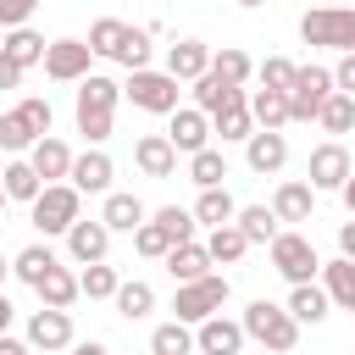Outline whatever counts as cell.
Here are the masks:
<instances>
[{"mask_svg": "<svg viewBox=\"0 0 355 355\" xmlns=\"http://www.w3.org/2000/svg\"><path fill=\"white\" fill-rule=\"evenodd\" d=\"M28 344L44 349V355L72 349V311H50V305H39V311L28 316Z\"/></svg>", "mask_w": 355, "mask_h": 355, "instance_id": "cell-14", "label": "cell"}, {"mask_svg": "<svg viewBox=\"0 0 355 355\" xmlns=\"http://www.w3.org/2000/svg\"><path fill=\"white\" fill-rule=\"evenodd\" d=\"M72 355H111V349H105V344H94V338H89V344H72Z\"/></svg>", "mask_w": 355, "mask_h": 355, "instance_id": "cell-53", "label": "cell"}, {"mask_svg": "<svg viewBox=\"0 0 355 355\" xmlns=\"http://www.w3.org/2000/svg\"><path fill=\"white\" fill-rule=\"evenodd\" d=\"M6 277H11V261H6V255H0V288H6Z\"/></svg>", "mask_w": 355, "mask_h": 355, "instance_id": "cell-55", "label": "cell"}, {"mask_svg": "<svg viewBox=\"0 0 355 355\" xmlns=\"http://www.w3.org/2000/svg\"><path fill=\"white\" fill-rule=\"evenodd\" d=\"M28 216H33V227L44 233V239H67V227L83 216V194L72 189V183H44V194L28 205Z\"/></svg>", "mask_w": 355, "mask_h": 355, "instance_id": "cell-6", "label": "cell"}, {"mask_svg": "<svg viewBox=\"0 0 355 355\" xmlns=\"http://www.w3.org/2000/svg\"><path fill=\"white\" fill-rule=\"evenodd\" d=\"M122 94H128L139 111H150V116H172V111L183 105V83H178L172 72H155V67H144V72H128Z\"/></svg>", "mask_w": 355, "mask_h": 355, "instance_id": "cell-5", "label": "cell"}, {"mask_svg": "<svg viewBox=\"0 0 355 355\" xmlns=\"http://www.w3.org/2000/svg\"><path fill=\"white\" fill-rule=\"evenodd\" d=\"M28 161H33V172L44 178V183H67L72 178V150H67V139H55V133H44L33 150H28Z\"/></svg>", "mask_w": 355, "mask_h": 355, "instance_id": "cell-19", "label": "cell"}, {"mask_svg": "<svg viewBox=\"0 0 355 355\" xmlns=\"http://www.w3.org/2000/svg\"><path fill=\"white\" fill-rule=\"evenodd\" d=\"M0 355H33V344H28V338H11V333H0Z\"/></svg>", "mask_w": 355, "mask_h": 355, "instance_id": "cell-51", "label": "cell"}, {"mask_svg": "<svg viewBox=\"0 0 355 355\" xmlns=\"http://www.w3.org/2000/svg\"><path fill=\"white\" fill-rule=\"evenodd\" d=\"M244 161H250V172L272 178V172H283V161H288V139L272 133V128H255V133L244 139Z\"/></svg>", "mask_w": 355, "mask_h": 355, "instance_id": "cell-16", "label": "cell"}, {"mask_svg": "<svg viewBox=\"0 0 355 355\" xmlns=\"http://www.w3.org/2000/svg\"><path fill=\"white\" fill-rule=\"evenodd\" d=\"M189 178H194L200 189H222V178H227V155H222V150H200V155H189Z\"/></svg>", "mask_w": 355, "mask_h": 355, "instance_id": "cell-40", "label": "cell"}, {"mask_svg": "<svg viewBox=\"0 0 355 355\" xmlns=\"http://www.w3.org/2000/svg\"><path fill=\"white\" fill-rule=\"evenodd\" d=\"M50 100L44 94H28V100H17L6 116H0V150H11V155H22V150H33L44 133H50Z\"/></svg>", "mask_w": 355, "mask_h": 355, "instance_id": "cell-3", "label": "cell"}, {"mask_svg": "<svg viewBox=\"0 0 355 355\" xmlns=\"http://www.w3.org/2000/svg\"><path fill=\"white\" fill-rule=\"evenodd\" d=\"M100 222H105L111 233H139V227L150 222V211H144V200H139V194L111 189V194H105V205H100Z\"/></svg>", "mask_w": 355, "mask_h": 355, "instance_id": "cell-23", "label": "cell"}, {"mask_svg": "<svg viewBox=\"0 0 355 355\" xmlns=\"http://www.w3.org/2000/svg\"><path fill=\"white\" fill-rule=\"evenodd\" d=\"M250 344V333H244V322H227V316H211V322H200L194 327V349L200 355H239Z\"/></svg>", "mask_w": 355, "mask_h": 355, "instance_id": "cell-15", "label": "cell"}, {"mask_svg": "<svg viewBox=\"0 0 355 355\" xmlns=\"http://www.w3.org/2000/svg\"><path fill=\"white\" fill-rule=\"evenodd\" d=\"M349 150L338 144V139H327V144H316L311 150V166H305V183L316 189V194H338L344 183H349Z\"/></svg>", "mask_w": 355, "mask_h": 355, "instance_id": "cell-10", "label": "cell"}, {"mask_svg": "<svg viewBox=\"0 0 355 355\" xmlns=\"http://www.w3.org/2000/svg\"><path fill=\"white\" fill-rule=\"evenodd\" d=\"M239 322H244V333H250L261 349H272V355H288V349L300 344V322L288 316V305H272V300H250Z\"/></svg>", "mask_w": 355, "mask_h": 355, "instance_id": "cell-2", "label": "cell"}, {"mask_svg": "<svg viewBox=\"0 0 355 355\" xmlns=\"http://www.w3.org/2000/svg\"><path fill=\"white\" fill-rule=\"evenodd\" d=\"M250 100V89H233V83H222L216 72H205V78H194V105L216 122L222 111H233V105H244Z\"/></svg>", "mask_w": 355, "mask_h": 355, "instance_id": "cell-20", "label": "cell"}, {"mask_svg": "<svg viewBox=\"0 0 355 355\" xmlns=\"http://www.w3.org/2000/svg\"><path fill=\"white\" fill-rule=\"evenodd\" d=\"M205 250H211V261H216V266H233V261H244L250 239L239 233V222H227V227H211V233H205Z\"/></svg>", "mask_w": 355, "mask_h": 355, "instance_id": "cell-35", "label": "cell"}, {"mask_svg": "<svg viewBox=\"0 0 355 355\" xmlns=\"http://www.w3.org/2000/svg\"><path fill=\"white\" fill-rule=\"evenodd\" d=\"M128 28H133V22H122V17H100V22H89V50L105 55V61H116L122 44H128Z\"/></svg>", "mask_w": 355, "mask_h": 355, "instance_id": "cell-30", "label": "cell"}, {"mask_svg": "<svg viewBox=\"0 0 355 355\" xmlns=\"http://www.w3.org/2000/svg\"><path fill=\"white\" fill-rule=\"evenodd\" d=\"M239 6H266V0H239Z\"/></svg>", "mask_w": 355, "mask_h": 355, "instance_id": "cell-56", "label": "cell"}, {"mask_svg": "<svg viewBox=\"0 0 355 355\" xmlns=\"http://www.w3.org/2000/svg\"><path fill=\"white\" fill-rule=\"evenodd\" d=\"M272 266L288 277V288L294 283H316V272H322V255H316V244L305 239V233H277L272 239Z\"/></svg>", "mask_w": 355, "mask_h": 355, "instance_id": "cell-9", "label": "cell"}, {"mask_svg": "<svg viewBox=\"0 0 355 355\" xmlns=\"http://www.w3.org/2000/svg\"><path fill=\"white\" fill-rule=\"evenodd\" d=\"M233 222H239V233H244L250 244H266V250H272V239L283 233L272 205H239V216H233Z\"/></svg>", "mask_w": 355, "mask_h": 355, "instance_id": "cell-28", "label": "cell"}, {"mask_svg": "<svg viewBox=\"0 0 355 355\" xmlns=\"http://www.w3.org/2000/svg\"><path fill=\"white\" fill-rule=\"evenodd\" d=\"M150 222H161L172 244H189V239L200 233V222H194V211H183V205H161V211H155Z\"/></svg>", "mask_w": 355, "mask_h": 355, "instance_id": "cell-43", "label": "cell"}, {"mask_svg": "<svg viewBox=\"0 0 355 355\" xmlns=\"http://www.w3.org/2000/svg\"><path fill=\"white\" fill-rule=\"evenodd\" d=\"M333 83H338L344 94H355V50H349V55H338V67H333Z\"/></svg>", "mask_w": 355, "mask_h": 355, "instance_id": "cell-48", "label": "cell"}, {"mask_svg": "<svg viewBox=\"0 0 355 355\" xmlns=\"http://www.w3.org/2000/svg\"><path fill=\"white\" fill-rule=\"evenodd\" d=\"M133 166H139L144 178H172V172H178L172 139H166V133H144V139L133 144Z\"/></svg>", "mask_w": 355, "mask_h": 355, "instance_id": "cell-21", "label": "cell"}, {"mask_svg": "<svg viewBox=\"0 0 355 355\" xmlns=\"http://www.w3.org/2000/svg\"><path fill=\"white\" fill-rule=\"evenodd\" d=\"M300 39L316 44V50H338L349 55L355 50V6H316L300 17Z\"/></svg>", "mask_w": 355, "mask_h": 355, "instance_id": "cell-4", "label": "cell"}, {"mask_svg": "<svg viewBox=\"0 0 355 355\" xmlns=\"http://www.w3.org/2000/svg\"><path fill=\"white\" fill-rule=\"evenodd\" d=\"M272 211H277V222H311V211H316V189H311L305 178H283L277 194H272Z\"/></svg>", "mask_w": 355, "mask_h": 355, "instance_id": "cell-22", "label": "cell"}, {"mask_svg": "<svg viewBox=\"0 0 355 355\" xmlns=\"http://www.w3.org/2000/svg\"><path fill=\"white\" fill-rule=\"evenodd\" d=\"M211 128L222 133V144H244V139L255 133V116H250V100H244V105H233V111H222V116H216Z\"/></svg>", "mask_w": 355, "mask_h": 355, "instance_id": "cell-42", "label": "cell"}, {"mask_svg": "<svg viewBox=\"0 0 355 355\" xmlns=\"http://www.w3.org/2000/svg\"><path fill=\"white\" fill-rule=\"evenodd\" d=\"M294 72H300V67H294L288 55H266V61L255 67V78H261V89H283V94L294 89Z\"/></svg>", "mask_w": 355, "mask_h": 355, "instance_id": "cell-44", "label": "cell"}, {"mask_svg": "<svg viewBox=\"0 0 355 355\" xmlns=\"http://www.w3.org/2000/svg\"><path fill=\"white\" fill-rule=\"evenodd\" d=\"M338 194H344V205H349V216H355V172H349V183H344Z\"/></svg>", "mask_w": 355, "mask_h": 355, "instance_id": "cell-54", "label": "cell"}, {"mask_svg": "<svg viewBox=\"0 0 355 355\" xmlns=\"http://www.w3.org/2000/svg\"><path fill=\"white\" fill-rule=\"evenodd\" d=\"M89 61H94L89 39H50V50H44V78H55V83H83V78H89Z\"/></svg>", "mask_w": 355, "mask_h": 355, "instance_id": "cell-11", "label": "cell"}, {"mask_svg": "<svg viewBox=\"0 0 355 355\" xmlns=\"http://www.w3.org/2000/svg\"><path fill=\"white\" fill-rule=\"evenodd\" d=\"M327 133H349L355 128V94H344V89H333V100L322 105V116H316Z\"/></svg>", "mask_w": 355, "mask_h": 355, "instance_id": "cell-41", "label": "cell"}, {"mask_svg": "<svg viewBox=\"0 0 355 355\" xmlns=\"http://www.w3.org/2000/svg\"><path fill=\"white\" fill-rule=\"evenodd\" d=\"M250 116H255V128L283 133V122H288V94H283V89H250Z\"/></svg>", "mask_w": 355, "mask_h": 355, "instance_id": "cell-27", "label": "cell"}, {"mask_svg": "<svg viewBox=\"0 0 355 355\" xmlns=\"http://www.w3.org/2000/svg\"><path fill=\"white\" fill-rule=\"evenodd\" d=\"M116 100H122V83H116V78H105V72H89V78L78 83V100H72V122H78V133H83L94 150L111 139V122H116Z\"/></svg>", "mask_w": 355, "mask_h": 355, "instance_id": "cell-1", "label": "cell"}, {"mask_svg": "<svg viewBox=\"0 0 355 355\" xmlns=\"http://www.w3.org/2000/svg\"><path fill=\"white\" fill-rule=\"evenodd\" d=\"M166 72H172L178 83L205 78V72H211V44H205V39H178V44H166Z\"/></svg>", "mask_w": 355, "mask_h": 355, "instance_id": "cell-18", "label": "cell"}, {"mask_svg": "<svg viewBox=\"0 0 355 355\" xmlns=\"http://www.w3.org/2000/svg\"><path fill=\"white\" fill-rule=\"evenodd\" d=\"M349 316H355V311H349Z\"/></svg>", "mask_w": 355, "mask_h": 355, "instance_id": "cell-58", "label": "cell"}, {"mask_svg": "<svg viewBox=\"0 0 355 355\" xmlns=\"http://www.w3.org/2000/svg\"><path fill=\"white\" fill-rule=\"evenodd\" d=\"M211 72H216L222 83H233V89H244L255 67H250V55H244L239 44H222V50H211Z\"/></svg>", "mask_w": 355, "mask_h": 355, "instance_id": "cell-36", "label": "cell"}, {"mask_svg": "<svg viewBox=\"0 0 355 355\" xmlns=\"http://www.w3.org/2000/svg\"><path fill=\"white\" fill-rule=\"evenodd\" d=\"M133 250H139L144 261H166V250H172V239H166V227H161V222H144V227L133 233Z\"/></svg>", "mask_w": 355, "mask_h": 355, "instance_id": "cell-45", "label": "cell"}, {"mask_svg": "<svg viewBox=\"0 0 355 355\" xmlns=\"http://www.w3.org/2000/svg\"><path fill=\"white\" fill-rule=\"evenodd\" d=\"M111 305H116L128 322H139V316H150V311H155V288H150L144 277H133V283H122V288H116V300H111Z\"/></svg>", "mask_w": 355, "mask_h": 355, "instance_id": "cell-37", "label": "cell"}, {"mask_svg": "<svg viewBox=\"0 0 355 355\" xmlns=\"http://www.w3.org/2000/svg\"><path fill=\"white\" fill-rule=\"evenodd\" d=\"M105 250H111V227H105L100 216H78V222L67 227V255H72L78 266L105 261Z\"/></svg>", "mask_w": 355, "mask_h": 355, "instance_id": "cell-13", "label": "cell"}, {"mask_svg": "<svg viewBox=\"0 0 355 355\" xmlns=\"http://www.w3.org/2000/svg\"><path fill=\"white\" fill-rule=\"evenodd\" d=\"M211 250H205V239H189V244H172L166 250V272L178 277V283H200V277H211Z\"/></svg>", "mask_w": 355, "mask_h": 355, "instance_id": "cell-24", "label": "cell"}, {"mask_svg": "<svg viewBox=\"0 0 355 355\" xmlns=\"http://www.w3.org/2000/svg\"><path fill=\"white\" fill-rule=\"evenodd\" d=\"M78 288H83L89 300H116V288H122V277H116V266H105V261H94V266H83V272H78Z\"/></svg>", "mask_w": 355, "mask_h": 355, "instance_id": "cell-39", "label": "cell"}, {"mask_svg": "<svg viewBox=\"0 0 355 355\" xmlns=\"http://www.w3.org/2000/svg\"><path fill=\"white\" fill-rule=\"evenodd\" d=\"M11 316H17V305H11L6 288H0V333H11Z\"/></svg>", "mask_w": 355, "mask_h": 355, "instance_id": "cell-52", "label": "cell"}, {"mask_svg": "<svg viewBox=\"0 0 355 355\" xmlns=\"http://www.w3.org/2000/svg\"><path fill=\"white\" fill-rule=\"evenodd\" d=\"M150 355H200V349H194V327L178 322V316L161 322V327L150 333Z\"/></svg>", "mask_w": 355, "mask_h": 355, "instance_id": "cell-33", "label": "cell"}, {"mask_svg": "<svg viewBox=\"0 0 355 355\" xmlns=\"http://www.w3.org/2000/svg\"><path fill=\"white\" fill-rule=\"evenodd\" d=\"M17 83H22V67L11 55H0V89H17Z\"/></svg>", "mask_w": 355, "mask_h": 355, "instance_id": "cell-50", "label": "cell"}, {"mask_svg": "<svg viewBox=\"0 0 355 355\" xmlns=\"http://www.w3.org/2000/svg\"><path fill=\"white\" fill-rule=\"evenodd\" d=\"M111 178H116V161L105 155V150H83L78 161H72V189L78 194H111Z\"/></svg>", "mask_w": 355, "mask_h": 355, "instance_id": "cell-17", "label": "cell"}, {"mask_svg": "<svg viewBox=\"0 0 355 355\" xmlns=\"http://www.w3.org/2000/svg\"><path fill=\"white\" fill-rule=\"evenodd\" d=\"M211 116L200 111V105H178L172 111V122H166V139H172V150L178 155H200V150H211Z\"/></svg>", "mask_w": 355, "mask_h": 355, "instance_id": "cell-12", "label": "cell"}, {"mask_svg": "<svg viewBox=\"0 0 355 355\" xmlns=\"http://www.w3.org/2000/svg\"><path fill=\"white\" fill-rule=\"evenodd\" d=\"M327 305H333V300H327L322 283H294V288H288V316H294V322H322Z\"/></svg>", "mask_w": 355, "mask_h": 355, "instance_id": "cell-32", "label": "cell"}, {"mask_svg": "<svg viewBox=\"0 0 355 355\" xmlns=\"http://www.w3.org/2000/svg\"><path fill=\"white\" fill-rule=\"evenodd\" d=\"M222 305H227V277H222V272H211V277H200V283H178V294H172V316L189 322V327L222 316Z\"/></svg>", "mask_w": 355, "mask_h": 355, "instance_id": "cell-7", "label": "cell"}, {"mask_svg": "<svg viewBox=\"0 0 355 355\" xmlns=\"http://www.w3.org/2000/svg\"><path fill=\"white\" fill-rule=\"evenodd\" d=\"M33 294H39V305H50V311H72V300H78L83 288H78V272H67V266H50V272L33 283Z\"/></svg>", "mask_w": 355, "mask_h": 355, "instance_id": "cell-25", "label": "cell"}, {"mask_svg": "<svg viewBox=\"0 0 355 355\" xmlns=\"http://www.w3.org/2000/svg\"><path fill=\"white\" fill-rule=\"evenodd\" d=\"M44 50H50V44H44L33 28H11V33L0 39V55H11L22 72H28V67H39V61H44Z\"/></svg>", "mask_w": 355, "mask_h": 355, "instance_id": "cell-31", "label": "cell"}, {"mask_svg": "<svg viewBox=\"0 0 355 355\" xmlns=\"http://www.w3.org/2000/svg\"><path fill=\"white\" fill-rule=\"evenodd\" d=\"M338 255H344V261H355V216H349V222H338Z\"/></svg>", "mask_w": 355, "mask_h": 355, "instance_id": "cell-49", "label": "cell"}, {"mask_svg": "<svg viewBox=\"0 0 355 355\" xmlns=\"http://www.w3.org/2000/svg\"><path fill=\"white\" fill-rule=\"evenodd\" d=\"M44 0H0V28L11 33V28H28V17L39 11Z\"/></svg>", "mask_w": 355, "mask_h": 355, "instance_id": "cell-47", "label": "cell"}, {"mask_svg": "<svg viewBox=\"0 0 355 355\" xmlns=\"http://www.w3.org/2000/svg\"><path fill=\"white\" fill-rule=\"evenodd\" d=\"M50 266H61V261H55V250H50V244H28V250H22V255H17V261H11V272H17V277H22V283H28V288H33V283H39V277H44V272H50Z\"/></svg>", "mask_w": 355, "mask_h": 355, "instance_id": "cell-38", "label": "cell"}, {"mask_svg": "<svg viewBox=\"0 0 355 355\" xmlns=\"http://www.w3.org/2000/svg\"><path fill=\"white\" fill-rule=\"evenodd\" d=\"M322 288H327V300L333 305H344V311H355V261H322Z\"/></svg>", "mask_w": 355, "mask_h": 355, "instance_id": "cell-29", "label": "cell"}, {"mask_svg": "<svg viewBox=\"0 0 355 355\" xmlns=\"http://www.w3.org/2000/svg\"><path fill=\"white\" fill-rule=\"evenodd\" d=\"M233 216H239V205H233L227 189H200V200H194V222H205V227H227Z\"/></svg>", "mask_w": 355, "mask_h": 355, "instance_id": "cell-34", "label": "cell"}, {"mask_svg": "<svg viewBox=\"0 0 355 355\" xmlns=\"http://www.w3.org/2000/svg\"><path fill=\"white\" fill-rule=\"evenodd\" d=\"M0 189H6V200H22V205H33V200L44 194V178L33 172V161H6V172H0Z\"/></svg>", "mask_w": 355, "mask_h": 355, "instance_id": "cell-26", "label": "cell"}, {"mask_svg": "<svg viewBox=\"0 0 355 355\" xmlns=\"http://www.w3.org/2000/svg\"><path fill=\"white\" fill-rule=\"evenodd\" d=\"M0 211H6V189H0Z\"/></svg>", "mask_w": 355, "mask_h": 355, "instance_id": "cell-57", "label": "cell"}, {"mask_svg": "<svg viewBox=\"0 0 355 355\" xmlns=\"http://www.w3.org/2000/svg\"><path fill=\"white\" fill-rule=\"evenodd\" d=\"M128 72H144L150 67V28H128V44H122V55H116Z\"/></svg>", "mask_w": 355, "mask_h": 355, "instance_id": "cell-46", "label": "cell"}, {"mask_svg": "<svg viewBox=\"0 0 355 355\" xmlns=\"http://www.w3.org/2000/svg\"><path fill=\"white\" fill-rule=\"evenodd\" d=\"M333 67H300L294 72V89H288V122H316L322 116V105L333 100Z\"/></svg>", "mask_w": 355, "mask_h": 355, "instance_id": "cell-8", "label": "cell"}]
</instances>
